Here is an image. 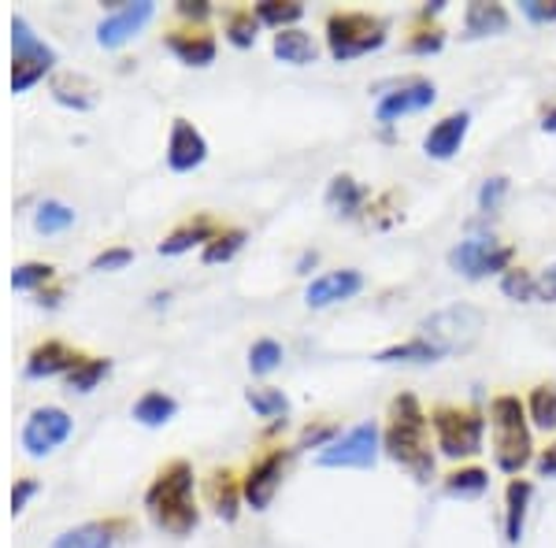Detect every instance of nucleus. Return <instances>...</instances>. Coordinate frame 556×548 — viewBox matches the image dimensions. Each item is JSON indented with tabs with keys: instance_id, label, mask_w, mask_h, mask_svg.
I'll return each mask as SVG.
<instances>
[{
	"instance_id": "1",
	"label": "nucleus",
	"mask_w": 556,
	"mask_h": 548,
	"mask_svg": "<svg viewBox=\"0 0 556 548\" xmlns=\"http://www.w3.org/2000/svg\"><path fill=\"white\" fill-rule=\"evenodd\" d=\"M427 426H430V416L412 393H401V397L390 400V422H386L382 448L393 463L412 471L416 482L434 479V453H430V442H427Z\"/></svg>"
},
{
	"instance_id": "2",
	"label": "nucleus",
	"mask_w": 556,
	"mask_h": 548,
	"mask_svg": "<svg viewBox=\"0 0 556 548\" xmlns=\"http://www.w3.org/2000/svg\"><path fill=\"white\" fill-rule=\"evenodd\" d=\"M146 508H149L152 523L160 530H167V534H175V537L193 534V526L201 523V511L193 505V467L186 460L167 463L149 485Z\"/></svg>"
},
{
	"instance_id": "3",
	"label": "nucleus",
	"mask_w": 556,
	"mask_h": 548,
	"mask_svg": "<svg viewBox=\"0 0 556 548\" xmlns=\"http://www.w3.org/2000/svg\"><path fill=\"white\" fill-rule=\"evenodd\" d=\"M527 404L516 393H501L490 400V430H493V463L501 474L519 479L523 467L534 463L531 422H527Z\"/></svg>"
},
{
	"instance_id": "4",
	"label": "nucleus",
	"mask_w": 556,
	"mask_h": 548,
	"mask_svg": "<svg viewBox=\"0 0 556 548\" xmlns=\"http://www.w3.org/2000/svg\"><path fill=\"white\" fill-rule=\"evenodd\" d=\"M390 41V20L371 12H330L327 15V52L338 64L379 52Z\"/></svg>"
},
{
	"instance_id": "5",
	"label": "nucleus",
	"mask_w": 556,
	"mask_h": 548,
	"mask_svg": "<svg viewBox=\"0 0 556 548\" xmlns=\"http://www.w3.org/2000/svg\"><path fill=\"white\" fill-rule=\"evenodd\" d=\"M430 426H434L438 448L450 460H471L482 453V437H486V416L475 408H456V404H442L430 411Z\"/></svg>"
},
{
	"instance_id": "6",
	"label": "nucleus",
	"mask_w": 556,
	"mask_h": 548,
	"mask_svg": "<svg viewBox=\"0 0 556 548\" xmlns=\"http://www.w3.org/2000/svg\"><path fill=\"white\" fill-rule=\"evenodd\" d=\"M486 330V316L475 304H450V308L434 311L419 322V337H427L430 345L445 348V353H460L475 337Z\"/></svg>"
},
{
	"instance_id": "7",
	"label": "nucleus",
	"mask_w": 556,
	"mask_h": 548,
	"mask_svg": "<svg viewBox=\"0 0 556 548\" xmlns=\"http://www.w3.org/2000/svg\"><path fill=\"white\" fill-rule=\"evenodd\" d=\"M382 453V430L379 422H361V426L345 430L338 442H330L327 448H319L316 453V467H338V471H345V467H356V471H367V467H375Z\"/></svg>"
},
{
	"instance_id": "8",
	"label": "nucleus",
	"mask_w": 556,
	"mask_h": 548,
	"mask_svg": "<svg viewBox=\"0 0 556 548\" xmlns=\"http://www.w3.org/2000/svg\"><path fill=\"white\" fill-rule=\"evenodd\" d=\"M513 259H516V248L501 245V241H493V238H468L456 248H450V267L456 275L471 278V282L513 271Z\"/></svg>"
},
{
	"instance_id": "9",
	"label": "nucleus",
	"mask_w": 556,
	"mask_h": 548,
	"mask_svg": "<svg viewBox=\"0 0 556 548\" xmlns=\"http://www.w3.org/2000/svg\"><path fill=\"white\" fill-rule=\"evenodd\" d=\"M12 44H15V67H12V89L26 93L38 78H45V71L56 64V52L45 41H38V34L30 30L26 20L12 23Z\"/></svg>"
},
{
	"instance_id": "10",
	"label": "nucleus",
	"mask_w": 556,
	"mask_h": 548,
	"mask_svg": "<svg viewBox=\"0 0 556 548\" xmlns=\"http://www.w3.org/2000/svg\"><path fill=\"white\" fill-rule=\"evenodd\" d=\"M438 101V89L430 78H405V82H397L393 89H386V93H379V101H375V119L379 123H397L405 119V115H416L424 112V107H430Z\"/></svg>"
},
{
	"instance_id": "11",
	"label": "nucleus",
	"mask_w": 556,
	"mask_h": 548,
	"mask_svg": "<svg viewBox=\"0 0 556 548\" xmlns=\"http://www.w3.org/2000/svg\"><path fill=\"white\" fill-rule=\"evenodd\" d=\"M71 430H75V422H71V416H67L64 408H38V411H30V419H26V426H23L26 456L41 460V456L56 453V448L71 437Z\"/></svg>"
},
{
	"instance_id": "12",
	"label": "nucleus",
	"mask_w": 556,
	"mask_h": 548,
	"mask_svg": "<svg viewBox=\"0 0 556 548\" xmlns=\"http://www.w3.org/2000/svg\"><path fill=\"white\" fill-rule=\"evenodd\" d=\"M286 460H290V453H282V448H271L264 460H256L253 467H249L245 482H241V497H245V505L253 508V511H267V508H271L278 485H282Z\"/></svg>"
},
{
	"instance_id": "13",
	"label": "nucleus",
	"mask_w": 556,
	"mask_h": 548,
	"mask_svg": "<svg viewBox=\"0 0 556 548\" xmlns=\"http://www.w3.org/2000/svg\"><path fill=\"white\" fill-rule=\"evenodd\" d=\"M152 15H156V4H152V0L112 4V12L104 15L101 26H97V44H101V49H119V44H127L134 34L152 20Z\"/></svg>"
},
{
	"instance_id": "14",
	"label": "nucleus",
	"mask_w": 556,
	"mask_h": 548,
	"mask_svg": "<svg viewBox=\"0 0 556 548\" xmlns=\"http://www.w3.org/2000/svg\"><path fill=\"white\" fill-rule=\"evenodd\" d=\"M361 290H364V275L356 267H342V271H327L312 278L308 290H304V304L308 308H330V304L353 301Z\"/></svg>"
},
{
	"instance_id": "15",
	"label": "nucleus",
	"mask_w": 556,
	"mask_h": 548,
	"mask_svg": "<svg viewBox=\"0 0 556 548\" xmlns=\"http://www.w3.org/2000/svg\"><path fill=\"white\" fill-rule=\"evenodd\" d=\"M208 160V141L204 133L193 127L190 119H175L172 123V138H167V167L172 170H193Z\"/></svg>"
},
{
	"instance_id": "16",
	"label": "nucleus",
	"mask_w": 556,
	"mask_h": 548,
	"mask_svg": "<svg viewBox=\"0 0 556 548\" xmlns=\"http://www.w3.org/2000/svg\"><path fill=\"white\" fill-rule=\"evenodd\" d=\"M468 130H471V115L468 112H453V115H445V119H438L434 127L427 130V138H424L427 160H438V164L453 160L456 152H460L464 138H468Z\"/></svg>"
},
{
	"instance_id": "17",
	"label": "nucleus",
	"mask_w": 556,
	"mask_h": 548,
	"mask_svg": "<svg viewBox=\"0 0 556 548\" xmlns=\"http://www.w3.org/2000/svg\"><path fill=\"white\" fill-rule=\"evenodd\" d=\"M78 353H71V348L64 345V341H45V345H38L30 353V359H26V374L30 379H52V374H71L78 367Z\"/></svg>"
},
{
	"instance_id": "18",
	"label": "nucleus",
	"mask_w": 556,
	"mask_h": 548,
	"mask_svg": "<svg viewBox=\"0 0 556 548\" xmlns=\"http://www.w3.org/2000/svg\"><path fill=\"white\" fill-rule=\"evenodd\" d=\"M534 500V485L527 479H513L505 485V541L519 545L523 541V526H527V508Z\"/></svg>"
},
{
	"instance_id": "19",
	"label": "nucleus",
	"mask_w": 556,
	"mask_h": 548,
	"mask_svg": "<svg viewBox=\"0 0 556 548\" xmlns=\"http://www.w3.org/2000/svg\"><path fill=\"white\" fill-rule=\"evenodd\" d=\"M508 23H513V15H508L505 4H482V0H475V4H468V12H464V34L468 38H497V34L508 30Z\"/></svg>"
},
{
	"instance_id": "20",
	"label": "nucleus",
	"mask_w": 556,
	"mask_h": 548,
	"mask_svg": "<svg viewBox=\"0 0 556 548\" xmlns=\"http://www.w3.org/2000/svg\"><path fill=\"white\" fill-rule=\"evenodd\" d=\"M167 49H172L186 67H208L215 60V38H208V34H201V30L167 34Z\"/></svg>"
},
{
	"instance_id": "21",
	"label": "nucleus",
	"mask_w": 556,
	"mask_h": 548,
	"mask_svg": "<svg viewBox=\"0 0 556 548\" xmlns=\"http://www.w3.org/2000/svg\"><path fill=\"white\" fill-rule=\"evenodd\" d=\"M271 49H275V56L290 67H308V64H316V56H319L312 34H304L301 26H293V30H278Z\"/></svg>"
},
{
	"instance_id": "22",
	"label": "nucleus",
	"mask_w": 556,
	"mask_h": 548,
	"mask_svg": "<svg viewBox=\"0 0 556 548\" xmlns=\"http://www.w3.org/2000/svg\"><path fill=\"white\" fill-rule=\"evenodd\" d=\"M450 353L438 345H430L427 337H412V341H397V345L390 348H379L375 353V364H438V359H445Z\"/></svg>"
},
{
	"instance_id": "23",
	"label": "nucleus",
	"mask_w": 556,
	"mask_h": 548,
	"mask_svg": "<svg viewBox=\"0 0 556 548\" xmlns=\"http://www.w3.org/2000/svg\"><path fill=\"white\" fill-rule=\"evenodd\" d=\"M364 201H367V190L356 182L353 175H334V178H330V186H327V208L330 212L353 219V215L364 208Z\"/></svg>"
},
{
	"instance_id": "24",
	"label": "nucleus",
	"mask_w": 556,
	"mask_h": 548,
	"mask_svg": "<svg viewBox=\"0 0 556 548\" xmlns=\"http://www.w3.org/2000/svg\"><path fill=\"white\" fill-rule=\"evenodd\" d=\"M215 233L219 230L212 227V219H193V222L172 230L164 241H160V256H182V253H190L193 245H208Z\"/></svg>"
},
{
	"instance_id": "25",
	"label": "nucleus",
	"mask_w": 556,
	"mask_h": 548,
	"mask_svg": "<svg viewBox=\"0 0 556 548\" xmlns=\"http://www.w3.org/2000/svg\"><path fill=\"white\" fill-rule=\"evenodd\" d=\"M208 500L215 508V515L235 523L238 519V505H241V485L230 471H215L208 479Z\"/></svg>"
},
{
	"instance_id": "26",
	"label": "nucleus",
	"mask_w": 556,
	"mask_h": 548,
	"mask_svg": "<svg viewBox=\"0 0 556 548\" xmlns=\"http://www.w3.org/2000/svg\"><path fill=\"white\" fill-rule=\"evenodd\" d=\"M115 534H119V523H86L60 534L52 548H112Z\"/></svg>"
},
{
	"instance_id": "27",
	"label": "nucleus",
	"mask_w": 556,
	"mask_h": 548,
	"mask_svg": "<svg viewBox=\"0 0 556 548\" xmlns=\"http://www.w3.org/2000/svg\"><path fill=\"white\" fill-rule=\"evenodd\" d=\"M486 485H490V471H482V467H456L453 474H445L442 489H445V497L475 500L486 493Z\"/></svg>"
},
{
	"instance_id": "28",
	"label": "nucleus",
	"mask_w": 556,
	"mask_h": 548,
	"mask_svg": "<svg viewBox=\"0 0 556 548\" xmlns=\"http://www.w3.org/2000/svg\"><path fill=\"white\" fill-rule=\"evenodd\" d=\"M175 411H178V400L160 390H149L146 397H138V404H134V419H138L141 426H164V422L175 419Z\"/></svg>"
},
{
	"instance_id": "29",
	"label": "nucleus",
	"mask_w": 556,
	"mask_h": 548,
	"mask_svg": "<svg viewBox=\"0 0 556 548\" xmlns=\"http://www.w3.org/2000/svg\"><path fill=\"white\" fill-rule=\"evenodd\" d=\"M52 97L67 107H78V112H86V107L97 104V89L83 75H60L56 82H52Z\"/></svg>"
},
{
	"instance_id": "30",
	"label": "nucleus",
	"mask_w": 556,
	"mask_h": 548,
	"mask_svg": "<svg viewBox=\"0 0 556 548\" xmlns=\"http://www.w3.org/2000/svg\"><path fill=\"white\" fill-rule=\"evenodd\" d=\"M527 416L538 430H556V385L553 382H542L531 390L527 397Z\"/></svg>"
},
{
	"instance_id": "31",
	"label": "nucleus",
	"mask_w": 556,
	"mask_h": 548,
	"mask_svg": "<svg viewBox=\"0 0 556 548\" xmlns=\"http://www.w3.org/2000/svg\"><path fill=\"white\" fill-rule=\"evenodd\" d=\"M108 371H112V359H104V356H83V359H78L75 371L67 374L71 393H93Z\"/></svg>"
},
{
	"instance_id": "32",
	"label": "nucleus",
	"mask_w": 556,
	"mask_h": 548,
	"mask_svg": "<svg viewBox=\"0 0 556 548\" xmlns=\"http://www.w3.org/2000/svg\"><path fill=\"white\" fill-rule=\"evenodd\" d=\"M256 20L275 26V30H293V26L304 20V4H298V0H286V4L264 0V4H256Z\"/></svg>"
},
{
	"instance_id": "33",
	"label": "nucleus",
	"mask_w": 556,
	"mask_h": 548,
	"mask_svg": "<svg viewBox=\"0 0 556 548\" xmlns=\"http://www.w3.org/2000/svg\"><path fill=\"white\" fill-rule=\"evenodd\" d=\"M501 293L519 304L542 301V285H538V278L531 271H523V267H513V271L501 275Z\"/></svg>"
},
{
	"instance_id": "34",
	"label": "nucleus",
	"mask_w": 556,
	"mask_h": 548,
	"mask_svg": "<svg viewBox=\"0 0 556 548\" xmlns=\"http://www.w3.org/2000/svg\"><path fill=\"white\" fill-rule=\"evenodd\" d=\"M71 222H75V208H67V204H60V201H45L38 204V212H34V230L38 233H64Z\"/></svg>"
},
{
	"instance_id": "35",
	"label": "nucleus",
	"mask_w": 556,
	"mask_h": 548,
	"mask_svg": "<svg viewBox=\"0 0 556 548\" xmlns=\"http://www.w3.org/2000/svg\"><path fill=\"white\" fill-rule=\"evenodd\" d=\"M256 30H260V20L253 8H238V12L227 15V41L235 44V49H253Z\"/></svg>"
},
{
	"instance_id": "36",
	"label": "nucleus",
	"mask_w": 556,
	"mask_h": 548,
	"mask_svg": "<svg viewBox=\"0 0 556 548\" xmlns=\"http://www.w3.org/2000/svg\"><path fill=\"white\" fill-rule=\"evenodd\" d=\"M241 245H245V230H219L208 245L201 248V259L204 264H227Z\"/></svg>"
},
{
	"instance_id": "37",
	"label": "nucleus",
	"mask_w": 556,
	"mask_h": 548,
	"mask_svg": "<svg viewBox=\"0 0 556 548\" xmlns=\"http://www.w3.org/2000/svg\"><path fill=\"white\" fill-rule=\"evenodd\" d=\"M245 400H249V408H253L260 419H278V416H286V411H290V400H286V393L271 390V385H267V390H249Z\"/></svg>"
},
{
	"instance_id": "38",
	"label": "nucleus",
	"mask_w": 556,
	"mask_h": 548,
	"mask_svg": "<svg viewBox=\"0 0 556 548\" xmlns=\"http://www.w3.org/2000/svg\"><path fill=\"white\" fill-rule=\"evenodd\" d=\"M282 364V345L275 337H260L249 348V371L253 374H271L275 367Z\"/></svg>"
},
{
	"instance_id": "39",
	"label": "nucleus",
	"mask_w": 556,
	"mask_h": 548,
	"mask_svg": "<svg viewBox=\"0 0 556 548\" xmlns=\"http://www.w3.org/2000/svg\"><path fill=\"white\" fill-rule=\"evenodd\" d=\"M405 49L412 56H434V52L445 49V30L442 26H416V30L408 34Z\"/></svg>"
},
{
	"instance_id": "40",
	"label": "nucleus",
	"mask_w": 556,
	"mask_h": 548,
	"mask_svg": "<svg viewBox=\"0 0 556 548\" xmlns=\"http://www.w3.org/2000/svg\"><path fill=\"white\" fill-rule=\"evenodd\" d=\"M45 282H52V267L49 264H38V259H30V264H20L12 271V285L20 293L38 290V285H45Z\"/></svg>"
},
{
	"instance_id": "41",
	"label": "nucleus",
	"mask_w": 556,
	"mask_h": 548,
	"mask_svg": "<svg viewBox=\"0 0 556 548\" xmlns=\"http://www.w3.org/2000/svg\"><path fill=\"white\" fill-rule=\"evenodd\" d=\"M505 196H508V178L505 175H493L482 182V190H479V212H497L501 204H505Z\"/></svg>"
},
{
	"instance_id": "42",
	"label": "nucleus",
	"mask_w": 556,
	"mask_h": 548,
	"mask_svg": "<svg viewBox=\"0 0 556 548\" xmlns=\"http://www.w3.org/2000/svg\"><path fill=\"white\" fill-rule=\"evenodd\" d=\"M130 259H134V248H127V245L104 248L101 256H93V271H123Z\"/></svg>"
},
{
	"instance_id": "43",
	"label": "nucleus",
	"mask_w": 556,
	"mask_h": 548,
	"mask_svg": "<svg viewBox=\"0 0 556 548\" xmlns=\"http://www.w3.org/2000/svg\"><path fill=\"white\" fill-rule=\"evenodd\" d=\"M338 426L334 422H319V426H304L301 434V448H327L330 442H338Z\"/></svg>"
},
{
	"instance_id": "44",
	"label": "nucleus",
	"mask_w": 556,
	"mask_h": 548,
	"mask_svg": "<svg viewBox=\"0 0 556 548\" xmlns=\"http://www.w3.org/2000/svg\"><path fill=\"white\" fill-rule=\"evenodd\" d=\"M519 12H523L534 26L556 23V0H523V4H519Z\"/></svg>"
},
{
	"instance_id": "45",
	"label": "nucleus",
	"mask_w": 556,
	"mask_h": 548,
	"mask_svg": "<svg viewBox=\"0 0 556 548\" xmlns=\"http://www.w3.org/2000/svg\"><path fill=\"white\" fill-rule=\"evenodd\" d=\"M34 493H38V482H34V479H20V482H15V489H12V515H20V511L30 505Z\"/></svg>"
},
{
	"instance_id": "46",
	"label": "nucleus",
	"mask_w": 556,
	"mask_h": 548,
	"mask_svg": "<svg viewBox=\"0 0 556 548\" xmlns=\"http://www.w3.org/2000/svg\"><path fill=\"white\" fill-rule=\"evenodd\" d=\"M534 467H538V474H542V479H556V442L545 445L542 453L534 456Z\"/></svg>"
},
{
	"instance_id": "47",
	"label": "nucleus",
	"mask_w": 556,
	"mask_h": 548,
	"mask_svg": "<svg viewBox=\"0 0 556 548\" xmlns=\"http://www.w3.org/2000/svg\"><path fill=\"white\" fill-rule=\"evenodd\" d=\"M178 15H182V20L201 23L212 15V4H204V0H182V4H178Z\"/></svg>"
},
{
	"instance_id": "48",
	"label": "nucleus",
	"mask_w": 556,
	"mask_h": 548,
	"mask_svg": "<svg viewBox=\"0 0 556 548\" xmlns=\"http://www.w3.org/2000/svg\"><path fill=\"white\" fill-rule=\"evenodd\" d=\"M538 285H542V301H553L556 304V264L538 278Z\"/></svg>"
},
{
	"instance_id": "49",
	"label": "nucleus",
	"mask_w": 556,
	"mask_h": 548,
	"mask_svg": "<svg viewBox=\"0 0 556 548\" xmlns=\"http://www.w3.org/2000/svg\"><path fill=\"white\" fill-rule=\"evenodd\" d=\"M542 130L545 133H556V107H549V112L542 115Z\"/></svg>"
},
{
	"instance_id": "50",
	"label": "nucleus",
	"mask_w": 556,
	"mask_h": 548,
	"mask_svg": "<svg viewBox=\"0 0 556 548\" xmlns=\"http://www.w3.org/2000/svg\"><path fill=\"white\" fill-rule=\"evenodd\" d=\"M316 259H319L316 253H304L301 256V275H308V267H316Z\"/></svg>"
}]
</instances>
